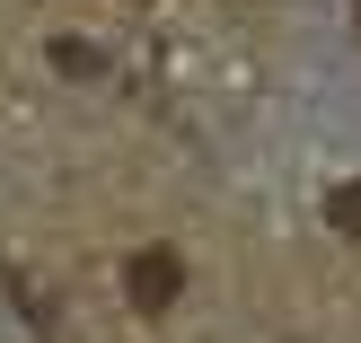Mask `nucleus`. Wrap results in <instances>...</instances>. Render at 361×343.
Returning a JSON list of instances; mask_svg holds the SVG:
<instances>
[{
	"instance_id": "nucleus-1",
	"label": "nucleus",
	"mask_w": 361,
	"mask_h": 343,
	"mask_svg": "<svg viewBox=\"0 0 361 343\" xmlns=\"http://www.w3.org/2000/svg\"><path fill=\"white\" fill-rule=\"evenodd\" d=\"M123 291H133V308H150V317H159L176 291H185V264H176L168 247H150V256H133V264H123Z\"/></svg>"
},
{
	"instance_id": "nucleus-2",
	"label": "nucleus",
	"mask_w": 361,
	"mask_h": 343,
	"mask_svg": "<svg viewBox=\"0 0 361 343\" xmlns=\"http://www.w3.org/2000/svg\"><path fill=\"white\" fill-rule=\"evenodd\" d=\"M326 220L344 229V238H361V185H335L326 194Z\"/></svg>"
},
{
	"instance_id": "nucleus-3",
	"label": "nucleus",
	"mask_w": 361,
	"mask_h": 343,
	"mask_svg": "<svg viewBox=\"0 0 361 343\" xmlns=\"http://www.w3.org/2000/svg\"><path fill=\"white\" fill-rule=\"evenodd\" d=\"M353 9H361V0H353Z\"/></svg>"
}]
</instances>
